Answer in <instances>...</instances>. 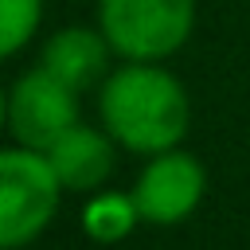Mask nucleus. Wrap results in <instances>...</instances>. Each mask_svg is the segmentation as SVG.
<instances>
[{"label": "nucleus", "instance_id": "nucleus-1", "mask_svg": "<svg viewBox=\"0 0 250 250\" xmlns=\"http://www.w3.org/2000/svg\"><path fill=\"white\" fill-rule=\"evenodd\" d=\"M98 121L137 156L176 148L191 125L184 82L160 62H121L98 86Z\"/></svg>", "mask_w": 250, "mask_h": 250}, {"label": "nucleus", "instance_id": "nucleus-2", "mask_svg": "<svg viewBox=\"0 0 250 250\" xmlns=\"http://www.w3.org/2000/svg\"><path fill=\"white\" fill-rule=\"evenodd\" d=\"M62 180L43 148L27 145H8L0 152V246L4 250H23L35 242L62 199Z\"/></svg>", "mask_w": 250, "mask_h": 250}, {"label": "nucleus", "instance_id": "nucleus-3", "mask_svg": "<svg viewBox=\"0 0 250 250\" xmlns=\"http://www.w3.org/2000/svg\"><path fill=\"white\" fill-rule=\"evenodd\" d=\"M98 27L121 62H164L195 27V0H98Z\"/></svg>", "mask_w": 250, "mask_h": 250}, {"label": "nucleus", "instance_id": "nucleus-4", "mask_svg": "<svg viewBox=\"0 0 250 250\" xmlns=\"http://www.w3.org/2000/svg\"><path fill=\"white\" fill-rule=\"evenodd\" d=\"M78 90L55 78L47 66L23 70L8 90V137L27 148H51L70 125H78Z\"/></svg>", "mask_w": 250, "mask_h": 250}, {"label": "nucleus", "instance_id": "nucleus-5", "mask_svg": "<svg viewBox=\"0 0 250 250\" xmlns=\"http://www.w3.org/2000/svg\"><path fill=\"white\" fill-rule=\"evenodd\" d=\"M129 191H133L137 211L148 227H176L203 203L207 172L188 148L176 145V148L152 152Z\"/></svg>", "mask_w": 250, "mask_h": 250}, {"label": "nucleus", "instance_id": "nucleus-6", "mask_svg": "<svg viewBox=\"0 0 250 250\" xmlns=\"http://www.w3.org/2000/svg\"><path fill=\"white\" fill-rule=\"evenodd\" d=\"M117 148H121V145L105 133V125L94 129V125H86V121H78V125H70V129L47 148V156H51V164H55V172H59V180H62L66 191L90 195V191L105 188V180L113 176Z\"/></svg>", "mask_w": 250, "mask_h": 250}, {"label": "nucleus", "instance_id": "nucleus-7", "mask_svg": "<svg viewBox=\"0 0 250 250\" xmlns=\"http://www.w3.org/2000/svg\"><path fill=\"white\" fill-rule=\"evenodd\" d=\"M109 59H117V55H113L109 39L102 35V27H82V23L55 31L39 51V66H47L55 78H62L78 94L109 74Z\"/></svg>", "mask_w": 250, "mask_h": 250}, {"label": "nucleus", "instance_id": "nucleus-8", "mask_svg": "<svg viewBox=\"0 0 250 250\" xmlns=\"http://www.w3.org/2000/svg\"><path fill=\"white\" fill-rule=\"evenodd\" d=\"M82 234L90 242H102V246H113L121 238H129L145 219L137 211V199L133 191H90L86 203H82Z\"/></svg>", "mask_w": 250, "mask_h": 250}, {"label": "nucleus", "instance_id": "nucleus-9", "mask_svg": "<svg viewBox=\"0 0 250 250\" xmlns=\"http://www.w3.org/2000/svg\"><path fill=\"white\" fill-rule=\"evenodd\" d=\"M43 23V0H0V51L20 55Z\"/></svg>", "mask_w": 250, "mask_h": 250}]
</instances>
